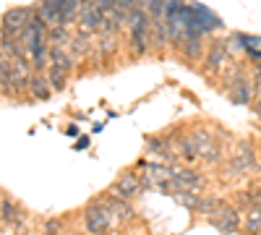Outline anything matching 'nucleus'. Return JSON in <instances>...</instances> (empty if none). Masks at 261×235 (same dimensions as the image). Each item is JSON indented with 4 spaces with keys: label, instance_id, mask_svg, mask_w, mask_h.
Segmentation results:
<instances>
[{
    "label": "nucleus",
    "instance_id": "f257e3e1",
    "mask_svg": "<svg viewBox=\"0 0 261 235\" xmlns=\"http://www.w3.org/2000/svg\"><path fill=\"white\" fill-rule=\"evenodd\" d=\"M191 8H193V16H196L199 29H214V27H220V18H217L214 13H209L204 6H191Z\"/></svg>",
    "mask_w": 261,
    "mask_h": 235
},
{
    "label": "nucleus",
    "instance_id": "f03ea898",
    "mask_svg": "<svg viewBox=\"0 0 261 235\" xmlns=\"http://www.w3.org/2000/svg\"><path fill=\"white\" fill-rule=\"evenodd\" d=\"M248 225H251V227H258V225H261V215H256L253 220H248Z\"/></svg>",
    "mask_w": 261,
    "mask_h": 235
},
{
    "label": "nucleus",
    "instance_id": "7ed1b4c3",
    "mask_svg": "<svg viewBox=\"0 0 261 235\" xmlns=\"http://www.w3.org/2000/svg\"><path fill=\"white\" fill-rule=\"evenodd\" d=\"M86 144H89V139H86V136H84V139H81V141H79V144H76V149H84V146H86Z\"/></svg>",
    "mask_w": 261,
    "mask_h": 235
}]
</instances>
